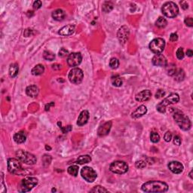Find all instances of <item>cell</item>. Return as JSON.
<instances>
[{
	"label": "cell",
	"instance_id": "cell-31",
	"mask_svg": "<svg viewBox=\"0 0 193 193\" xmlns=\"http://www.w3.org/2000/svg\"><path fill=\"white\" fill-rule=\"evenodd\" d=\"M167 24V21L166 20V19H165L162 17H159V19L155 22V25L159 28H164V27H166Z\"/></svg>",
	"mask_w": 193,
	"mask_h": 193
},
{
	"label": "cell",
	"instance_id": "cell-25",
	"mask_svg": "<svg viewBox=\"0 0 193 193\" xmlns=\"http://www.w3.org/2000/svg\"><path fill=\"white\" fill-rule=\"evenodd\" d=\"M19 67L17 63H12L11 64L9 67V75L11 78H14L18 74Z\"/></svg>",
	"mask_w": 193,
	"mask_h": 193
},
{
	"label": "cell",
	"instance_id": "cell-48",
	"mask_svg": "<svg viewBox=\"0 0 193 193\" xmlns=\"http://www.w3.org/2000/svg\"><path fill=\"white\" fill-rule=\"evenodd\" d=\"M178 39V36L177 33H171V36H170V40L171 42H176Z\"/></svg>",
	"mask_w": 193,
	"mask_h": 193
},
{
	"label": "cell",
	"instance_id": "cell-7",
	"mask_svg": "<svg viewBox=\"0 0 193 193\" xmlns=\"http://www.w3.org/2000/svg\"><path fill=\"white\" fill-rule=\"evenodd\" d=\"M110 171L114 173L123 174L128 171V165L126 162L122 161H116L111 163L110 166Z\"/></svg>",
	"mask_w": 193,
	"mask_h": 193
},
{
	"label": "cell",
	"instance_id": "cell-10",
	"mask_svg": "<svg viewBox=\"0 0 193 193\" xmlns=\"http://www.w3.org/2000/svg\"><path fill=\"white\" fill-rule=\"evenodd\" d=\"M81 175L82 178L88 183H93L97 179V173L92 167L88 166L84 167L81 170Z\"/></svg>",
	"mask_w": 193,
	"mask_h": 193
},
{
	"label": "cell",
	"instance_id": "cell-47",
	"mask_svg": "<svg viewBox=\"0 0 193 193\" xmlns=\"http://www.w3.org/2000/svg\"><path fill=\"white\" fill-rule=\"evenodd\" d=\"M33 33V30H32L31 29H27V30L24 31V35L25 37H29V36H32Z\"/></svg>",
	"mask_w": 193,
	"mask_h": 193
},
{
	"label": "cell",
	"instance_id": "cell-9",
	"mask_svg": "<svg viewBox=\"0 0 193 193\" xmlns=\"http://www.w3.org/2000/svg\"><path fill=\"white\" fill-rule=\"evenodd\" d=\"M84 77L83 72L79 68H73L69 72L68 78L69 81L75 85H79L82 81Z\"/></svg>",
	"mask_w": 193,
	"mask_h": 193
},
{
	"label": "cell",
	"instance_id": "cell-13",
	"mask_svg": "<svg viewBox=\"0 0 193 193\" xmlns=\"http://www.w3.org/2000/svg\"><path fill=\"white\" fill-rule=\"evenodd\" d=\"M129 36V29L127 26H123L118 30L117 33V37L120 43H122V45H124L127 42Z\"/></svg>",
	"mask_w": 193,
	"mask_h": 193
},
{
	"label": "cell",
	"instance_id": "cell-46",
	"mask_svg": "<svg viewBox=\"0 0 193 193\" xmlns=\"http://www.w3.org/2000/svg\"><path fill=\"white\" fill-rule=\"evenodd\" d=\"M173 143L177 146H180L181 144V138L179 136H175L173 138Z\"/></svg>",
	"mask_w": 193,
	"mask_h": 193
},
{
	"label": "cell",
	"instance_id": "cell-15",
	"mask_svg": "<svg viewBox=\"0 0 193 193\" xmlns=\"http://www.w3.org/2000/svg\"><path fill=\"white\" fill-rule=\"evenodd\" d=\"M152 62H153V65L156 66V67H166V65L167 64L165 57L161 54L155 55Z\"/></svg>",
	"mask_w": 193,
	"mask_h": 193
},
{
	"label": "cell",
	"instance_id": "cell-32",
	"mask_svg": "<svg viewBox=\"0 0 193 193\" xmlns=\"http://www.w3.org/2000/svg\"><path fill=\"white\" fill-rule=\"evenodd\" d=\"M103 11L104 12L109 13L113 9V4L110 2H104V4L103 5V8H102Z\"/></svg>",
	"mask_w": 193,
	"mask_h": 193
},
{
	"label": "cell",
	"instance_id": "cell-34",
	"mask_svg": "<svg viewBox=\"0 0 193 193\" xmlns=\"http://www.w3.org/2000/svg\"><path fill=\"white\" fill-rule=\"evenodd\" d=\"M119 66V61L116 57H112L111 58L110 61V67L112 68V69H116Z\"/></svg>",
	"mask_w": 193,
	"mask_h": 193
},
{
	"label": "cell",
	"instance_id": "cell-37",
	"mask_svg": "<svg viewBox=\"0 0 193 193\" xmlns=\"http://www.w3.org/2000/svg\"><path fill=\"white\" fill-rule=\"evenodd\" d=\"M51 161V157L48 155H44L42 157V162L43 165L45 166H48L50 165V163Z\"/></svg>",
	"mask_w": 193,
	"mask_h": 193
},
{
	"label": "cell",
	"instance_id": "cell-45",
	"mask_svg": "<svg viewBox=\"0 0 193 193\" xmlns=\"http://www.w3.org/2000/svg\"><path fill=\"white\" fill-rule=\"evenodd\" d=\"M33 8L34 9H39V8H41L42 6V2L39 1V0H36V1H35L33 2Z\"/></svg>",
	"mask_w": 193,
	"mask_h": 193
},
{
	"label": "cell",
	"instance_id": "cell-20",
	"mask_svg": "<svg viewBox=\"0 0 193 193\" xmlns=\"http://www.w3.org/2000/svg\"><path fill=\"white\" fill-rule=\"evenodd\" d=\"M147 112V108L144 105H141L139 107H137L136 110H134V112L131 114L132 118H139L142 117Z\"/></svg>",
	"mask_w": 193,
	"mask_h": 193
},
{
	"label": "cell",
	"instance_id": "cell-44",
	"mask_svg": "<svg viewBox=\"0 0 193 193\" xmlns=\"http://www.w3.org/2000/svg\"><path fill=\"white\" fill-rule=\"evenodd\" d=\"M164 139H165L166 142H170L171 139H172V134H171V133L169 132V131L165 133V136H164Z\"/></svg>",
	"mask_w": 193,
	"mask_h": 193
},
{
	"label": "cell",
	"instance_id": "cell-43",
	"mask_svg": "<svg viewBox=\"0 0 193 193\" xmlns=\"http://www.w3.org/2000/svg\"><path fill=\"white\" fill-rule=\"evenodd\" d=\"M184 22H185L186 25L188 26L189 27H192L193 26V20L192 18L191 17H186L184 20Z\"/></svg>",
	"mask_w": 193,
	"mask_h": 193
},
{
	"label": "cell",
	"instance_id": "cell-21",
	"mask_svg": "<svg viewBox=\"0 0 193 193\" xmlns=\"http://www.w3.org/2000/svg\"><path fill=\"white\" fill-rule=\"evenodd\" d=\"M39 88L36 85H30L26 88V93L30 98H36L39 94Z\"/></svg>",
	"mask_w": 193,
	"mask_h": 193
},
{
	"label": "cell",
	"instance_id": "cell-55",
	"mask_svg": "<svg viewBox=\"0 0 193 193\" xmlns=\"http://www.w3.org/2000/svg\"><path fill=\"white\" fill-rule=\"evenodd\" d=\"M55 191H56V189H52V192H55Z\"/></svg>",
	"mask_w": 193,
	"mask_h": 193
},
{
	"label": "cell",
	"instance_id": "cell-35",
	"mask_svg": "<svg viewBox=\"0 0 193 193\" xmlns=\"http://www.w3.org/2000/svg\"><path fill=\"white\" fill-rule=\"evenodd\" d=\"M91 192H108V190L100 186H96L92 189H91Z\"/></svg>",
	"mask_w": 193,
	"mask_h": 193
},
{
	"label": "cell",
	"instance_id": "cell-8",
	"mask_svg": "<svg viewBox=\"0 0 193 193\" xmlns=\"http://www.w3.org/2000/svg\"><path fill=\"white\" fill-rule=\"evenodd\" d=\"M149 49L154 54H159L164 51L165 47V41L161 38H156L149 43Z\"/></svg>",
	"mask_w": 193,
	"mask_h": 193
},
{
	"label": "cell",
	"instance_id": "cell-36",
	"mask_svg": "<svg viewBox=\"0 0 193 193\" xmlns=\"http://www.w3.org/2000/svg\"><path fill=\"white\" fill-rule=\"evenodd\" d=\"M150 140L153 143H156L159 142V140H160V136H159V134H157V133L152 132L150 134Z\"/></svg>",
	"mask_w": 193,
	"mask_h": 193
},
{
	"label": "cell",
	"instance_id": "cell-33",
	"mask_svg": "<svg viewBox=\"0 0 193 193\" xmlns=\"http://www.w3.org/2000/svg\"><path fill=\"white\" fill-rule=\"evenodd\" d=\"M112 83L116 87H121L122 85V78L119 77L118 75L114 76V77L112 78Z\"/></svg>",
	"mask_w": 193,
	"mask_h": 193
},
{
	"label": "cell",
	"instance_id": "cell-12",
	"mask_svg": "<svg viewBox=\"0 0 193 193\" xmlns=\"http://www.w3.org/2000/svg\"><path fill=\"white\" fill-rule=\"evenodd\" d=\"M82 61V56L79 52H73L69 54L67 57V63L69 67H77L81 63Z\"/></svg>",
	"mask_w": 193,
	"mask_h": 193
},
{
	"label": "cell",
	"instance_id": "cell-29",
	"mask_svg": "<svg viewBox=\"0 0 193 193\" xmlns=\"http://www.w3.org/2000/svg\"><path fill=\"white\" fill-rule=\"evenodd\" d=\"M67 171L72 176L76 177L78 175V173H79V167L77 165H71V166H69L68 167Z\"/></svg>",
	"mask_w": 193,
	"mask_h": 193
},
{
	"label": "cell",
	"instance_id": "cell-51",
	"mask_svg": "<svg viewBox=\"0 0 193 193\" xmlns=\"http://www.w3.org/2000/svg\"><path fill=\"white\" fill-rule=\"evenodd\" d=\"M186 54H187V56H189V57H192L193 52H192V51L191 49H188V50H187Z\"/></svg>",
	"mask_w": 193,
	"mask_h": 193
},
{
	"label": "cell",
	"instance_id": "cell-41",
	"mask_svg": "<svg viewBox=\"0 0 193 193\" xmlns=\"http://www.w3.org/2000/svg\"><path fill=\"white\" fill-rule=\"evenodd\" d=\"M165 95V91L162 89H159V91H157L156 93H155V98L159 99V98H163Z\"/></svg>",
	"mask_w": 193,
	"mask_h": 193
},
{
	"label": "cell",
	"instance_id": "cell-38",
	"mask_svg": "<svg viewBox=\"0 0 193 193\" xmlns=\"http://www.w3.org/2000/svg\"><path fill=\"white\" fill-rule=\"evenodd\" d=\"M135 166H136L137 168L143 169L147 166V163H146V161H144L143 160L137 161L136 163H135Z\"/></svg>",
	"mask_w": 193,
	"mask_h": 193
},
{
	"label": "cell",
	"instance_id": "cell-54",
	"mask_svg": "<svg viewBox=\"0 0 193 193\" xmlns=\"http://www.w3.org/2000/svg\"><path fill=\"white\" fill-rule=\"evenodd\" d=\"M45 148H46V149H49V150H50V149H51V147H48V145H46V146H45Z\"/></svg>",
	"mask_w": 193,
	"mask_h": 193
},
{
	"label": "cell",
	"instance_id": "cell-22",
	"mask_svg": "<svg viewBox=\"0 0 193 193\" xmlns=\"http://www.w3.org/2000/svg\"><path fill=\"white\" fill-rule=\"evenodd\" d=\"M51 15H52V17L54 18V20H57V21H61V20H63V19L65 18L66 13L62 9H57V10L54 11Z\"/></svg>",
	"mask_w": 193,
	"mask_h": 193
},
{
	"label": "cell",
	"instance_id": "cell-42",
	"mask_svg": "<svg viewBox=\"0 0 193 193\" xmlns=\"http://www.w3.org/2000/svg\"><path fill=\"white\" fill-rule=\"evenodd\" d=\"M58 125L60 126V128L61 129V130H62L63 133H64V134L68 133L69 131H70V130H72V126H70V125H69V126H67V127H65V128H63V127H61V122H58Z\"/></svg>",
	"mask_w": 193,
	"mask_h": 193
},
{
	"label": "cell",
	"instance_id": "cell-5",
	"mask_svg": "<svg viewBox=\"0 0 193 193\" xmlns=\"http://www.w3.org/2000/svg\"><path fill=\"white\" fill-rule=\"evenodd\" d=\"M161 11L165 16L170 18H173L179 13V8L174 2H167L163 5Z\"/></svg>",
	"mask_w": 193,
	"mask_h": 193
},
{
	"label": "cell",
	"instance_id": "cell-3",
	"mask_svg": "<svg viewBox=\"0 0 193 193\" xmlns=\"http://www.w3.org/2000/svg\"><path fill=\"white\" fill-rule=\"evenodd\" d=\"M180 100V97L179 95L176 93H171L168 97H167L166 98H165L162 101L159 103L156 106L157 110L159 112H161V113H165V111H166V107L171 104H174L178 103Z\"/></svg>",
	"mask_w": 193,
	"mask_h": 193
},
{
	"label": "cell",
	"instance_id": "cell-4",
	"mask_svg": "<svg viewBox=\"0 0 193 193\" xmlns=\"http://www.w3.org/2000/svg\"><path fill=\"white\" fill-rule=\"evenodd\" d=\"M38 184V180L36 177H25L20 182L18 187V191L20 192H27L34 188Z\"/></svg>",
	"mask_w": 193,
	"mask_h": 193
},
{
	"label": "cell",
	"instance_id": "cell-18",
	"mask_svg": "<svg viewBox=\"0 0 193 193\" xmlns=\"http://www.w3.org/2000/svg\"><path fill=\"white\" fill-rule=\"evenodd\" d=\"M75 25L68 24L67 26H64V27H62L59 30L58 33L61 36H67L73 34L74 33V31H75Z\"/></svg>",
	"mask_w": 193,
	"mask_h": 193
},
{
	"label": "cell",
	"instance_id": "cell-30",
	"mask_svg": "<svg viewBox=\"0 0 193 193\" xmlns=\"http://www.w3.org/2000/svg\"><path fill=\"white\" fill-rule=\"evenodd\" d=\"M43 57H44V59H45L46 61H52L54 60L55 54L53 53V52H51V51H44V53H43Z\"/></svg>",
	"mask_w": 193,
	"mask_h": 193
},
{
	"label": "cell",
	"instance_id": "cell-2",
	"mask_svg": "<svg viewBox=\"0 0 193 193\" xmlns=\"http://www.w3.org/2000/svg\"><path fill=\"white\" fill-rule=\"evenodd\" d=\"M173 118L183 130H189L192 127L191 121L180 110H175L173 114Z\"/></svg>",
	"mask_w": 193,
	"mask_h": 193
},
{
	"label": "cell",
	"instance_id": "cell-6",
	"mask_svg": "<svg viewBox=\"0 0 193 193\" xmlns=\"http://www.w3.org/2000/svg\"><path fill=\"white\" fill-rule=\"evenodd\" d=\"M16 156L20 161H22L27 165H33L36 163V157L34 155L26 152V151L21 150V149L17 150L16 153Z\"/></svg>",
	"mask_w": 193,
	"mask_h": 193
},
{
	"label": "cell",
	"instance_id": "cell-24",
	"mask_svg": "<svg viewBox=\"0 0 193 193\" xmlns=\"http://www.w3.org/2000/svg\"><path fill=\"white\" fill-rule=\"evenodd\" d=\"M45 71V67L44 66L42 65V64H38V65L35 66L32 69V74L33 75H40L44 73Z\"/></svg>",
	"mask_w": 193,
	"mask_h": 193
},
{
	"label": "cell",
	"instance_id": "cell-17",
	"mask_svg": "<svg viewBox=\"0 0 193 193\" xmlns=\"http://www.w3.org/2000/svg\"><path fill=\"white\" fill-rule=\"evenodd\" d=\"M151 96H152V93L149 90H144V91H142L139 92L138 93H137L135 96V99L138 102H144L149 100Z\"/></svg>",
	"mask_w": 193,
	"mask_h": 193
},
{
	"label": "cell",
	"instance_id": "cell-14",
	"mask_svg": "<svg viewBox=\"0 0 193 193\" xmlns=\"http://www.w3.org/2000/svg\"><path fill=\"white\" fill-rule=\"evenodd\" d=\"M168 168L173 173L179 174V173H181L183 172V165L180 162H179V161H171V162L169 163Z\"/></svg>",
	"mask_w": 193,
	"mask_h": 193
},
{
	"label": "cell",
	"instance_id": "cell-28",
	"mask_svg": "<svg viewBox=\"0 0 193 193\" xmlns=\"http://www.w3.org/2000/svg\"><path fill=\"white\" fill-rule=\"evenodd\" d=\"M184 78H185V73H184L183 69H180L174 74V80L177 81H183L184 79Z\"/></svg>",
	"mask_w": 193,
	"mask_h": 193
},
{
	"label": "cell",
	"instance_id": "cell-50",
	"mask_svg": "<svg viewBox=\"0 0 193 193\" xmlns=\"http://www.w3.org/2000/svg\"><path fill=\"white\" fill-rule=\"evenodd\" d=\"M2 187L1 188V192L3 193V192H7V190H6V189H5V188L4 187V183H3V176H2Z\"/></svg>",
	"mask_w": 193,
	"mask_h": 193
},
{
	"label": "cell",
	"instance_id": "cell-11",
	"mask_svg": "<svg viewBox=\"0 0 193 193\" xmlns=\"http://www.w3.org/2000/svg\"><path fill=\"white\" fill-rule=\"evenodd\" d=\"M8 171L9 173L17 174L21 171V165L19 159H9L8 160Z\"/></svg>",
	"mask_w": 193,
	"mask_h": 193
},
{
	"label": "cell",
	"instance_id": "cell-27",
	"mask_svg": "<svg viewBox=\"0 0 193 193\" xmlns=\"http://www.w3.org/2000/svg\"><path fill=\"white\" fill-rule=\"evenodd\" d=\"M91 161V158L89 155H81L77 159V162L80 165H83V164H87V163L90 162Z\"/></svg>",
	"mask_w": 193,
	"mask_h": 193
},
{
	"label": "cell",
	"instance_id": "cell-26",
	"mask_svg": "<svg viewBox=\"0 0 193 193\" xmlns=\"http://www.w3.org/2000/svg\"><path fill=\"white\" fill-rule=\"evenodd\" d=\"M166 71L167 73L169 75H174V74L176 73L177 72V69H176V66L173 63H170V64H167L166 65Z\"/></svg>",
	"mask_w": 193,
	"mask_h": 193
},
{
	"label": "cell",
	"instance_id": "cell-53",
	"mask_svg": "<svg viewBox=\"0 0 193 193\" xmlns=\"http://www.w3.org/2000/svg\"><path fill=\"white\" fill-rule=\"evenodd\" d=\"M189 177L191 179H192V171H190V173H189Z\"/></svg>",
	"mask_w": 193,
	"mask_h": 193
},
{
	"label": "cell",
	"instance_id": "cell-19",
	"mask_svg": "<svg viewBox=\"0 0 193 193\" xmlns=\"http://www.w3.org/2000/svg\"><path fill=\"white\" fill-rule=\"evenodd\" d=\"M89 118V112L87 110H83L80 113L79 118L77 120V124L79 126H83L85 124H87V121Z\"/></svg>",
	"mask_w": 193,
	"mask_h": 193
},
{
	"label": "cell",
	"instance_id": "cell-39",
	"mask_svg": "<svg viewBox=\"0 0 193 193\" xmlns=\"http://www.w3.org/2000/svg\"><path fill=\"white\" fill-rule=\"evenodd\" d=\"M176 55H177V57L179 60L183 59V57H184V52H183V48H178V50L177 51V53H176Z\"/></svg>",
	"mask_w": 193,
	"mask_h": 193
},
{
	"label": "cell",
	"instance_id": "cell-52",
	"mask_svg": "<svg viewBox=\"0 0 193 193\" xmlns=\"http://www.w3.org/2000/svg\"><path fill=\"white\" fill-rule=\"evenodd\" d=\"M51 106H54V103H53V102H52V103H51V104H47L46 106H45V110H46V111L49 110V109H50Z\"/></svg>",
	"mask_w": 193,
	"mask_h": 193
},
{
	"label": "cell",
	"instance_id": "cell-16",
	"mask_svg": "<svg viewBox=\"0 0 193 193\" xmlns=\"http://www.w3.org/2000/svg\"><path fill=\"white\" fill-rule=\"evenodd\" d=\"M112 128V122H107L104 123L103 125L100 126L98 128V134L99 137H105L106 136L110 131V129Z\"/></svg>",
	"mask_w": 193,
	"mask_h": 193
},
{
	"label": "cell",
	"instance_id": "cell-23",
	"mask_svg": "<svg viewBox=\"0 0 193 193\" xmlns=\"http://www.w3.org/2000/svg\"><path fill=\"white\" fill-rule=\"evenodd\" d=\"M26 139H27L26 134L23 131L17 133L14 135V140L17 143H23L26 141Z\"/></svg>",
	"mask_w": 193,
	"mask_h": 193
},
{
	"label": "cell",
	"instance_id": "cell-40",
	"mask_svg": "<svg viewBox=\"0 0 193 193\" xmlns=\"http://www.w3.org/2000/svg\"><path fill=\"white\" fill-rule=\"evenodd\" d=\"M69 51L64 48H62L59 51V56L61 57H65L67 56H69Z\"/></svg>",
	"mask_w": 193,
	"mask_h": 193
},
{
	"label": "cell",
	"instance_id": "cell-49",
	"mask_svg": "<svg viewBox=\"0 0 193 193\" xmlns=\"http://www.w3.org/2000/svg\"><path fill=\"white\" fill-rule=\"evenodd\" d=\"M180 5H181V6H182V8H183V9H187V8H189V6H188V4H187L186 2H180Z\"/></svg>",
	"mask_w": 193,
	"mask_h": 193
},
{
	"label": "cell",
	"instance_id": "cell-1",
	"mask_svg": "<svg viewBox=\"0 0 193 193\" xmlns=\"http://www.w3.org/2000/svg\"><path fill=\"white\" fill-rule=\"evenodd\" d=\"M141 189L146 192H165L168 190V185L162 181H148L143 184Z\"/></svg>",
	"mask_w": 193,
	"mask_h": 193
}]
</instances>
